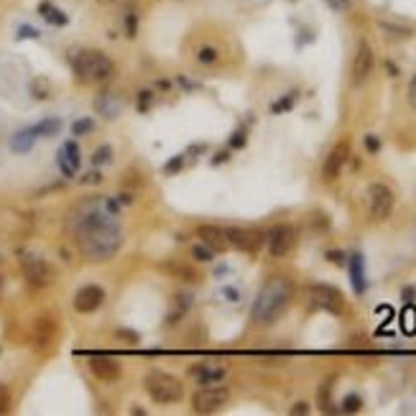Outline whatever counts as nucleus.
Instances as JSON below:
<instances>
[{
    "label": "nucleus",
    "mask_w": 416,
    "mask_h": 416,
    "mask_svg": "<svg viewBox=\"0 0 416 416\" xmlns=\"http://www.w3.org/2000/svg\"><path fill=\"white\" fill-rule=\"evenodd\" d=\"M125 31H128V39H135V34H138V13H128L125 16Z\"/></svg>",
    "instance_id": "33"
},
{
    "label": "nucleus",
    "mask_w": 416,
    "mask_h": 416,
    "mask_svg": "<svg viewBox=\"0 0 416 416\" xmlns=\"http://www.w3.org/2000/svg\"><path fill=\"white\" fill-rule=\"evenodd\" d=\"M90 370H92V375L102 383H115L117 378L123 375L120 363L113 358H105V355H95V358H90Z\"/></svg>",
    "instance_id": "14"
},
{
    "label": "nucleus",
    "mask_w": 416,
    "mask_h": 416,
    "mask_svg": "<svg viewBox=\"0 0 416 416\" xmlns=\"http://www.w3.org/2000/svg\"><path fill=\"white\" fill-rule=\"evenodd\" d=\"M360 408H363V399H360L358 393H350V396L342 399V411H345V414H355Z\"/></svg>",
    "instance_id": "29"
},
{
    "label": "nucleus",
    "mask_w": 416,
    "mask_h": 416,
    "mask_svg": "<svg viewBox=\"0 0 416 416\" xmlns=\"http://www.w3.org/2000/svg\"><path fill=\"white\" fill-rule=\"evenodd\" d=\"M39 135L34 133V128H26V131H18L13 135V141H10V149L16 151V153H28V151L34 149V143Z\"/></svg>",
    "instance_id": "21"
},
{
    "label": "nucleus",
    "mask_w": 416,
    "mask_h": 416,
    "mask_svg": "<svg viewBox=\"0 0 416 416\" xmlns=\"http://www.w3.org/2000/svg\"><path fill=\"white\" fill-rule=\"evenodd\" d=\"M72 304H75V309L79 314H92V312H97L105 304V289L97 286V283H87V286H82L75 294Z\"/></svg>",
    "instance_id": "13"
},
{
    "label": "nucleus",
    "mask_w": 416,
    "mask_h": 416,
    "mask_svg": "<svg viewBox=\"0 0 416 416\" xmlns=\"http://www.w3.org/2000/svg\"><path fill=\"white\" fill-rule=\"evenodd\" d=\"M77 245L82 256L92 263H105L115 256L123 245V233L117 225L115 209L108 205H84L75 223Z\"/></svg>",
    "instance_id": "1"
},
{
    "label": "nucleus",
    "mask_w": 416,
    "mask_h": 416,
    "mask_svg": "<svg viewBox=\"0 0 416 416\" xmlns=\"http://www.w3.org/2000/svg\"><path fill=\"white\" fill-rule=\"evenodd\" d=\"M348 268H350V278H352V289L355 294H366V274H363V256L360 253H352L348 256Z\"/></svg>",
    "instance_id": "20"
},
{
    "label": "nucleus",
    "mask_w": 416,
    "mask_h": 416,
    "mask_svg": "<svg viewBox=\"0 0 416 416\" xmlns=\"http://www.w3.org/2000/svg\"><path fill=\"white\" fill-rule=\"evenodd\" d=\"M31 128H34V133L39 138H51V135H57L62 131V120L59 117H44L41 123L31 125Z\"/></svg>",
    "instance_id": "24"
},
{
    "label": "nucleus",
    "mask_w": 416,
    "mask_h": 416,
    "mask_svg": "<svg viewBox=\"0 0 416 416\" xmlns=\"http://www.w3.org/2000/svg\"><path fill=\"white\" fill-rule=\"evenodd\" d=\"M31 95H34L36 100H46L51 95V84L46 77H34V82H31Z\"/></svg>",
    "instance_id": "28"
},
{
    "label": "nucleus",
    "mask_w": 416,
    "mask_h": 416,
    "mask_svg": "<svg viewBox=\"0 0 416 416\" xmlns=\"http://www.w3.org/2000/svg\"><path fill=\"white\" fill-rule=\"evenodd\" d=\"M294 105V95H289L286 100H281V102H276L274 105V113H281V110H289Z\"/></svg>",
    "instance_id": "38"
},
{
    "label": "nucleus",
    "mask_w": 416,
    "mask_h": 416,
    "mask_svg": "<svg viewBox=\"0 0 416 416\" xmlns=\"http://www.w3.org/2000/svg\"><path fill=\"white\" fill-rule=\"evenodd\" d=\"M366 149L370 153H378L381 151V141H378V135H366Z\"/></svg>",
    "instance_id": "37"
},
{
    "label": "nucleus",
    "mask_w": 416,
    "mask_h": 416,
    "mask_svg": "<svg viewBox=\"0 0 416 416\" xmlns=\"http://www.w3.org/2000/svg\"><path fill=\"white\" fill-rule=\"evenodd\" d=\"M230 401V391L225 386H202L200 391L191 393V411L197 414H215Z\"/></svg>",
    "instance_id": "8"
},
{
    "label": "nucleus",
    "mask_w": 416,
    "mask_h": 416,
    "mask_svg": "<svg viewBox=\"0 0 416 416\" xmlns=\"http://www.w3.org/2000/svg\"><path fill=\"white\" fill-rule=\"evenodd\" d=\"M10 408V391L6 386H0V414H6Z\"/></svg>",
    "instance_id": "36"
},
{
    "label": "nucleus",
    "mask_w": 416,
    "mask_h": 416,
    "mask_svg": "<svg viewBox=\"0 0 416 416\" xmlns=\"http://www.w3.org/2000/svg\"><path fill=\"white\" fill-rule=\"evenodd\" d=\"M348 161H350V141L348 138H342L340 143H334L332 151L327 153L325 164H322V182H327V184L337 182L342 174V169L348 167Z\"/></svg>",
    "instance_id": "11"
},
{
    "label": "nucleus",
    "mask_w": 416,
    "mask_h": 416,
    "mask_svg": "<svg viewBox=\"0 0 416 416\" xmlns=\"http://www.w3.org/2000/svg\"><path fill=\"white\" fill-rule=\"evenodd\" d=\"M21 268H23L26 281L31 283L34 289H46L57 278V271L51 268L49 261L36 256V253H23L21 256Z\"/></svg>",
    "instance_id": "7"
},
{
    "label": "nucleus",
    "mask_w": 416,
    "mask_h": 416,
    "mask_svg": "<svg viewBox=\"0 0 416 416\" xmlns=\"http://www.w3.org/2000/svg\"><path fill=\"white\" fill-rule=\"evenodd\" d=\"M212 256H215V253H212L207 245H202V243L191 248V258L197 261V263H209V261H212Z\"/></svg>",
    "instance_id": "31"
},
{
    "label": "nucleus",
    "mask_w": 416,
    "mask_h": 416,
    "mask_svg": "<svg viewBox=\"0 0 416 416\" xmlns=\"http://www.w3.org/2000/svg\"><path fill=\"white\" fill-rule=\"evenodd\" d=\"M39 13H41V18L46 21V23H54V26H67V21H69V18L64 16L57 6H51L49 0H44L41 6H39Z\"/></svg>",
    "instance_id": "22"
},
{
    "label": "nucleus",
    "mask_w": 416,
    "mask_h": 416,
    "mask_svg": "<svg viewBox=\"0 0 416 416\" xmlns=\"http://www.w3.org/2000/svg\"><path fill=\"white\" fill-rule=\"evenodd\" d=\"M332 386H334V378H327L322 386H319V391H316V401H319V408L322 411H332V399H330V393H332Z\"/></svg>",
    "instance_id": "27"
},
{
    "label": "nucleus",
    "mask_w": 416,
    "mask_h": 416,
    "mask_svg": "<svg viewBox=\"0 0 416 416\" xmlns=\"http://www.w3.org/2000/svg\"><path fill=\"white\" fill-rule=\"evenodd\" d=\"M110 156H113V149H110V146H100V149L92 153V164H95V167H102V164L110 161Z\"/></svg>",
    "instance_id": "32"
},
{
    "label": "nucleus",
    "mask_w": 416,
    "mask_h": 416,
    "mask_svg": "<svg viewBox=\"0 0 416 416\" xmlns=\"http://www.w3.org/2000/svg\"><path fill=\"white\" fill-rule=\"evenodd\" d=\"M90 131H95V120L92 117H79V120L72 123V135H84Z\"/></svg>",
    "instance_id": "30"
},
{
    "label": "nucleus",
    "mask_w": 416,
    "mask_h": 416,
    "mask_svg": "<svg viewBox=\"0 0 416 416\" xmlns=\"http://www.w3.org/2000/svg\"><path fill=\"white\" fill-rule=\"evenodd\" d=\"M164 274H169L171 278L176 281H184V283H200L202 276L197 274V268L189 266V263H184V261H164Z\"/></svg>",
    "instance_id": "18"
},
{
    "label": "nucleus",
    "mask_w": 416,
    "mask_h": 416,
    "mask_svg": "<svg viewBox=\"0 0 416 416\" xmlns=\"http://www.w3.org/2000/svg\"><path fill=\"white\" fill-rule=\"evenodd\" d=\"M54 337H57V322L51 316H39L34 322V348L39 352H46L54 345Z\"/></svg>",
    "instance_id": "17"
},
{
    "label": "nucleus",
    "mask_w": 416,
    "mask_h": 416,
    "mask_svg": "<svg viewBox=\"0 0 416 416\" xmlns=\"http://www.w3.org/2000/svg\"><path fill=\"white\" fill-rule=\"evenodd\" d=\"M72 64V72L82 84H102L108 82L113 72H115V64L113 59L105 54V51L97 49H79L72 54L69 59Z\"/></svg>",
    "instance_id": "3"
},
{
    "label": "nucleus",
    "mask_w": 416,
    "mask_h": 416,
    "mask_svg": "<svg viewBox=\"0 0 416 416\" xmlns=\"http://www.w3.org/2000/svg\"><path fill=\"white\" fill-rule=\"evenodd\" d=\"M57 164H59V169H62V174L64 176L77 174V169H79V149H77L75 141H67L62 149H59Z\"/></svg>",
    "instance_id": "19"
},
{
    "label": "nucleus",
    "mask_w": 416,
    "mask_h": 416,
    "mask_svg": "<svg viewBox=\"0 0 416 416\" xmlns=\"http://www.w3.org/2000/svg\"><path fill=\"white\" fill-rule=\"evenodd\" d=\"M373 67H375L373 46L366 39H360L358 46H355V54H352V64H350V82H352V87L366 84L368 77L373 75Z\"/></svg>",
    "instance_id": "9"
},
{
    "label": "nucleus",
    "mask_w": 416,
    "mask_h": 416,
    "mask_svg": "<svg viewBox=\"0 0 416 416\" xmlns=\"http://www.w3.org/2000/svg\"><path fill=\"white\" fill-rule=\"evenodd\" d=\"M227 370L223 366H215V363H200V366L189 368V378L197 381L200 386H220L225 381Z\"/></svg>",
    "instance_id": "16"
},
{
    "label": "nucleus",
    "mask_w": 416,
    "mask_h": 416,
    "mask_svg": "<svg viewBox=\"0 0 416 416\" xmlns=\"http://www.w3.org/2000/svg\"><path fill=\"white\" fill-rule=\"evenodd\" d=\"M182 164H184V161H182V156H176L174 161H169L167 171H169V174H171V171H179V169H182Z\"/></svg>",
    "instance_id": "42"
},
{
    "label": "nucleus",
    "mask_w": 416,
    "mask_h": 416,
    "mask_svg": "<svg viewBox=\"0 0 416 416\" xmlns=\"http://www.w3.org/2000/svg\"><path fill=\"white\" fill-rule=\"evenodd\" d=\"M143 388L149 399L161 406H171L184 399V383L167 370H149V375L143 378Z\"/></svg>",
    "instance_id": "4"
},
{
    "label": "nucleus",
    "mask_w": 416,
    "mask_h": 416,
    "mask_svg": "<svg viewBox=\"0 0 416 416\" xmlns=\"http://www.w3.org/2000/svg\"><path fill=\"white\" fill-rule=\"evenodd\" d=\"M393 205H396V194L391 191V187L381 182H373L368 187V215L373 223H386L393 212Z\"/></svg>",
    "instance_id": "6"
},
{
    "label": "nucleus",
    "mask_w": 416,
    "mask_h": 416,
    "mask_svg": "<svg viewBox=\"0 0 416 416\" xmlns=\"http://www.w3.org/2000/svg\"><path fill=\"white\" fill-rule=\"evenodd\" d=\"M325 3L334 13H348V10L352 8V0H325Z\"/></svg>",
    "instance_id": "34"
},
{
    "label": "nucleus",
    "mask_w": 416,
    "mask_h": 416,
    "mask_svg": "<svg viewBox=\"0 0 416 416\" xmlns=\"http://www.w3.org/2000/svg\"><path fill=\"white\" fill-rule=\"evenodd\" d=\"M21 36H23V39H36L39 34H36L34 28H26V26H23V28H21Z\"/></svg>",
    "instance_id": "44"
},
{
    "label": "nucleus",
    "mask_w": 416,
    "mask_h": 416,
    "mask_svg": "<svg viewBox=\"0 0 416 416\" xmlns=\"http://www.w3.org/2000/svg\"><path fill=\"white\" fill-rule=\"evenodd\" d=\"M408 105L416 110V75L414 79H411V84H408Z\"/></svg>",
    "instance_id": "39"
},
{
    "label": "nucleus",
    "mask_w": 416,
    "mask_h": 416,
    "mask_svg": "<svg viewBox=\"0 0 416 416\" xmlns=\"http://www.w3.org/2000/svg\"><path fill=\"white\" fill-rule=\"evenodd\" d=\"M197 235H200V243L207 245L212 253H225L230 248V240H227V230L217 225H200L197 227Z\"/></svg>",
    "instance_id": "15"
},
{
    "label": "nucleus",
    "mask_w": 416,
    "mask_h": 416,
    "mask_svg": "<svg viewBox=\"0 0 416 416\" xmlns=\"http://www.w3.org/2000/svg\"><path fill=\"white\" fill-rule=\"evenodd\" d=\"M292 414H309V404L307 401H296L292 406Z\"/></svg>",
    "instance_id": "41"
},
{
    "label": "nucleus",
    "mask_w": 416,
    "mask_h": 416,
    "mask_svg": "<svg viewBox=\"0 0 416 416\" xmlns=\"http://www.w3.org/2000/svg\"><path fill=\"white\" fill-rule=\"evenodd\" d=\"M227 230V240L230 245H235L243 253H258V248L266 243V233L258 230V227H225Z\"/></svg>",
    "instance_id": "12"
},
{
    "label": "nucleus",
    "mask_w": 416,
    "mask_h": 416,
    "mask_svg": "<svg viewBox=\"0 0 416 416\" xmlns=\"http://www.w3.org/2000/svg\"><path fill=\"white\" fill-rule=\"evenodd\" d=\"M414 319H416V314L414 312H406V332H414Z\"/></svg>",
    "instance_id": "43"
},
{
    "label": "nucleus",
    "mask_w": 416,
    "mask_h": 416,
    "mask_svg": "<svg viewBox=\"0 0 416 416\" xmlns=\"http://www.w3.org/2000/svg\"><path fill=\"white\" fill-rule=\"evenodd\" d=\"M230 146H233V149H240V146H245V133H243V131L233 133V141H230Z\"/></svg>",
    "instance_id": "40"
},
{
    "label": "nucleus",
    "mask_w": 416,
    "mask_h": 416,
    "mask_svg": "<svg viewBox=\"0 0 416 416\" xmlns=\"http://www.w3.org/2000/svg\"><path fill=\"white\" fill-rule=\"evenodd\" d=\"M294 301V281L289 276H271L261 286L250 309V319L258 327H271L281 319Z\"/></svg>",
    "instance_id": "2"
},
{
    "label": "nucleus",
    "mask_w": 416,
    "mask_h": 416,
    "mask_svg": "<svg viewBox=\"0 0 416 416\" xmlns=\"http://www.w3.org/2000/svg\"><path fill=\"white\" fill-rule=\"evenodd\" d=\"M97 3H100V6H113L115 0H97Z\"/></svg>",
    "instance_id": "45"
},
{
    "label": "nucleus",
    "mask_w": 416,
    "mask_h": 416,
    "mask_svg": "<svg viewBox=\"0 0 416 416\" xmlns=\"http://www.w3.org/2000/svg\"><path fill=\"white\" fill-rule=\"evenodd\" d=\"M309 301L314 309H322V312H330V314L340 316L348 312V301L342 296L340 289H334L330 283H312L307 289Z\"/></svg>",
    "instance_id": "5"
},
{
    "label": "nucleus",
    "mask_w": 416,
    "mask_h": 416,
    "mask_svg": "<svg viewBox=\"0 0 416 416\" xmlns=\"http://www.w3.org/2000/svg\"><path fill=\"white\" fill-rule=\"evenodd\" d=\"M189 307H191L189 294H176V296H174V309H171V314L167 316V325H176V319H182Z\"/></svg>",
    "instance_id": "23"
},
{
    "label": "nucleus",
    "mask_w": 416,
    "mask_h": 416,
    "mask_svg": "<svg viewBox=\"0 0 416 416\" xmlns=\"http://www.w3.org/2000/svg\"><path fill=\"white\" fill-rule=\"evenodd\" d=\"M194 62L202 64V67H215L217 62H220V51H217L215 46L205 44V46H200V49L194 51Z\"/></svg>",
    "instance_id": "25"
},
{
    "label": "nucleus",
    "mask_w": 416,
    "mask_h": 416,
    "mask_svg": "<svg viewBox=\"0 0 416 416\" xmlns=\"http://www.w3.org/2000/svg\"><path fill=\"white\" fill-rule=\"evenodd\" d=\"M325 258L330 261V263H334V266H345V263H348V256H345L342 250H327Z\"/></svg>",
    "instance_id": "35"
},
{
    "label": "nucleus",
    "mask_w": 416,
    "mask_h": 416,
    "mask_svg": "<svg viewBox=\"0 0 416 416\" xmlns=\"http://www.w3.org/2000/svg\"><path fill=\"white\" fill-rule=\"evenodd\" d=\"M294 245H296V233L286 223H278L266 233V248L271 258H286Z\"/></svg>",
    "instance_id": "10"
},
{
    "label": "nucleus",
    "mask_w": 416,
    "mask_h": 416,
    "mask_svg": "<svg viewBox=\"0 0 416 416\" xmlns=\"http://www.w3.org/2000/svg\"><path fill=\"white\" fill-rule=\"evenodd\" d=\"M378 28H381L386 36H391V39H411V36H414V31H411L408 26L388 23V21H381V23H378Z\"/></svg>",
    "instance_id": "26"
}]
</instances>
